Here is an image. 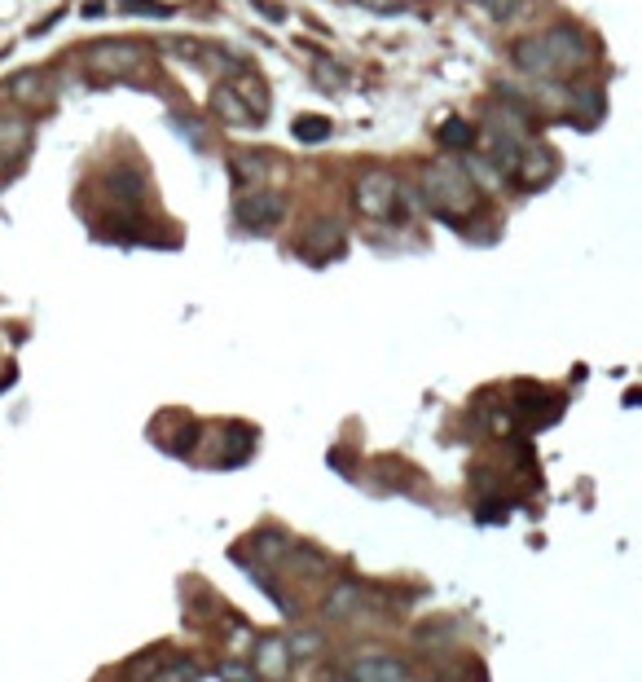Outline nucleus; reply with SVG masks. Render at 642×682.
<instances>
[{"label":"nucleus","mask_w":642,"mask_h":682,"mask_svg":"<svg viewBox=\"0 0 642 682\" xmlns=\"http://www.w3.org/2000/svg\"><path fill=\"white\" fill-rule=\"evenodd\" d=\"M423 198L431 207V216L440 220H458L462 212L480 207V190L471 185V176L458 163H431L423 172Z\"/></svg>","instance_id":"f257e3e1"},{"label":"nucleus","mask_w":642,"mask_h":682,"mask_svg":"<svg viewBox=\"0 0 642 682\" xmlns=\"http://www.w3.org/2000/svg\"><path fill=\"white\" fill-rule=\"evenodd\" d=\"M396 198H401V185L387 168H365L352 185V207L365 216V220H387L396 216Z\"/></svg>","instance_id":"f03ea898"},{"label":"nucleus","mask_w":642,"mask_h":682,"mask_svg":"<svg viewBox=\"0 0 642 682\" xmlns=\"http://www.w3.org/2000/svg\"><path fill=\"white\" fill-rule=\"evenodd\" d=\"M84 62L93 75H115V80H124V75H137L141 66H146V53L128 40H102V44L88 49Z\"/></svg>","instance_id":"7ed1b4c3"},{"label":"nucleus","mask_w":642,"mask_h":682,"mask_svg":"<svg viewBox=\"0 0 642 682\" xmlns=\"http://www.w3.org/2000/svg\"><path fill=\"white\" fill-rule=\"evenodd\" d=\"M234 216H238L242 229H273L286 216V198L278 190H251V194L238 198Z\"/></svg>","instance_id":"20e7f679"},{"label":"nucleus","mask_w":642,"mask_h":682,"mask_svg":"<svg viewBox=\"0 0 642 682\" xmlns=\"http://www.w3.org/2000/svg\"><path fill=\"white\" fill-rule=\"evenodd\" d=\"M541 44H546V53L555 58L559 75H568L572 66L590 62V53H585V40H581L577 27H546V31H541Z\"/></svg>","instance_id":"39448f33"},{"label":"nucleus","mask_w":642,"mask_h":682,"mask_svg":"<svg viewBox=\"0 0 642 682\" xmlns=\"http://www.w3.org/2000/svg\"><path fill=\"white\" fill-rule=\"evenodd\" d=\"M515 66H519L524 75H533V80H555V75H559V66H555V58L546 53L541 36H528V40L515 44Z\"/></svg>","instance_id":"423d86ee"},{"label":"nucleus","mask_w":642,"mask_h":682,"mask_svg":"<svg viewBox=\"0 0 642 682\" xmlns=\"http://www.w3.org/2000/svg\"><path fill=\"white\" fill-rule=\"evenodd\" d=\"M31 146V119L18 110H0V159H22Z\"/></svg>","instance_id":"0eeeda50"},{"label":"nucleus","mask_w":642,"mask_h":682,"mask_svg":"<svg viewBox=\"0 0 642 682\" xmlns=\"http://www.w3.org/2000/svg\"><path fill=\"white\" fill-rule=\"evenodd\" d=\"M304 256H313V260H326V256H339L343 251V229H339V220H313V225L304 229Z\"/></svg>","instance_id":"6e6552de"},{"label":"nucleus","mask_w":642,"mask_h":682,"mask_svg":"<svg viewBox=\"0 0 642 682\" xmlns=\"http://www.w3.org/2000/svg\"><path fill=\"white\" fill-rule=\"evenodd\" d=\"M212 110L220 115V124H229V128H256V115H251L247 102H242L229 84H220L212 93Z\"/></svg>","instance_id":"1a4fd4ad"},{"label":"nucleus","mask_w":642,"mask_h":682,"mask_svg":"<svg viewBox=\"0 0 642 682\" xmlns=\"http://www.w3.org/2000/svg\"><path fill=\"white\" fill-rule=\"evenodd\" d=\"M511 176H515L519 185H528V190H533V185H546L550 176H555V159H550L546 150H524Z\"/></svg>","instance_id":"9d476101"},{"label":"nucleus","mask_w":642,"mask_h":682,"mask_svg":"<svg viewBox=\"0 0 642 682\" xmlns=\"http://www.w3.org/2000/svg\"><path fill=\"white\" fill-rule=\"evenodd\" d=\"M348 682H405V665H396V660H387V656H365L352 665Z\"/></svg>","instance_id":"9b49d317"},{"label":"nucleus","mask_w":642,"mask_h":682,"mask_svg":"<svg viewBox=\"0 0 642 682\" xmlns=\"http://www.w3.org/2000/svg\"><path fill=\"white\" fill-rule=\"evenodd\" d=\"M568 110L581 119V124H594V119H603V110H607L603 88H599V84H581V88H572V93H568Z\"/></svg>","instance_id":"f8f14e48"},{"label":"nucleus","mask_w":642,"mask_h":682,"mask_svg":"<svg viewBox=\"0 0 642 682\" xmlns=\"http://www.w3.org/2000/svg\"><path fill=\"white\" fill-rule=\"evenodd\" d=\"M361 599H365V594H361V586H357V581H339V586L326 594V603H321V612H326L330 621H343V616H352V612L361 608Z\"/></svg>","instance_id":"ddd939ff"},{"label":"nucleus","mask_w":642,"mask_h":682,"mask_svg":"<svg viewBox=\"0 0 642 682\" xmlns=\"http://www.w3.org/2000/svg\"><path fill=\"white\" fill-rule=\"evenodd\" d=\"M286 665H291V652H286V643H278V638H264L256 647V674L260 678H282Z\"/></svg>","instance_id":"4468645a"},{"label":"nucleus","mask_w":642,"mask_h":682,"mask_svg":"<svg viewBox=\"0 0 642 682\" xmlns=\"http://www.w3.org/2000/svg\"><path fill=\"white\" fill-rule=\"evenodd\" d=\"M229 88H234V93L242 97V102H247V110H251V115H256V119H264V115H269V93H264V80H260V75L238 71V84H229Z\"/></svg>","instance_id":"2eb2a0df"},{"label":"nucleus","mask_w":642,"mask_h":682,"mask_svg":"<svg viewBox=\"0 0 642 682\" xmlns=\"http://www.w3.org/2000/svg\"><path fill=\"white\" fill-rule=\"evenodd\" d=\"M106 185L124 198V203H141V194H146V176H141L137 168H115L106 176Z\"/></svg>","instance_id":"dca6fc26"},{"label":"nucleus","mask_w":642,"mask_h":682,"mask_svg":"<svg viewBox=\"0 0 642 682\" xmlns=\"http://www.w3.org/2000/svg\"><path fill=\"white\" fill-rule=\"evenodd\" d=\"M462 172L471 176L475 190H480V185H497V181H502V172H497V163L489 159V154H467V159H462Z\"/></svg>","instance_id":"f3484780"},{"label":"nucleus","mask_w":642,"mask_h":682,"mask_svg":"<svg viewBox=\"0 0 642 682\" xmlns=\"http://www.w3.org/2000/svg\"><path fill=\"white\" fill-rule=\"evenodd\" d=\"M5 88H9V97H18V102H40V97H44V93H40V88H44V75H40V71H18Z\"/></svg>","instance_id":"a211bd4d"},{"label":"nucleus","mask_w":642,"mask_h":682,"mask_svg":"<svg viewBox=\"0 0 642 682\" xmlns=\"http://www.w3.org/2000/svg\"><path fill=\"white\" fill-rule=\"evenodd\" d=\"M313 75H317V84H321V88H335V93H348V88H352V75L343 71L339 62H330V58H326V62H317V66H313Z\"/></svg>","instance_id":"6ab92c4d"},{"label":"nucleus","mask_w":642,"mask_h":682,"mask_svg":"<svg viewBox=\"0 0 642 682\" xmlns=\"http://www.w3.org/2000/svg\"><path fill=\"white\" fill-rule=\"evenodd\" d=\"M295 137L308 141V146H317V141L330 137V124L321 115H300V119H295Z\"/></svg>","instance_id":"aec40b11"},{"label":"nucleus","mask_w":642,"mask_h":682,"mask_svg":"<svg viewBox=\"0 0 642 682\" xmlns=\"http://www.w3.org/2000/svg\"><path fill=\"white\" fill-rule=\"evenodd\" d=\"M475 141V128L471 124H462V119H449L445 128H440V146H458V150H467Z\"/></svg>","instance_id":"412c9836"},{"label":"nucleus","mask_w":642,"mask_h":682,"mask_svg":"<svg viewBox=\"0 0 642 682\" xmlns=\"http://www.w3.org/2000/svg\"><path fill=\"white\" fill-rule=\"evenodd\" d=\"M260 176H264V163L256 159V154H238L234 159V181L247 185V181H260Z\"/></svg>","instance_id":"4be33fe9"},{"label":"nucleus","mask_w":642,"mask_h":682,"mask_svg":"<svg viewBox=\"0 0 642 682\" xmlns=\"http://www.w3.org/2000/svg\"><path fill=\"white\" fill-rule=\"evenodd\" d=\"M154 682H198V665L194 660H172V665L163 669Z\"/></svg>","instance_id":"5701e85b"},{"label":"nucleus","mask_w":642,"mask_h":682,"mask_svg":"<svg viewBox=\"0 0 642 682\" xmlns=\"http://www.w3.org/2000/svg\"><path fill=\"white\" fill-rule=\"evenodd\" d=\"M480 5L489 9L493 18H502V22H506V18H515L519 9H524V0H480Z\"/></svg>","instance_id":"b1692460"},{"label":"nucleus","mask_w":642,"mask_h":682,"mask_svg":"<svg viewBox=\"0 0 642 682\" xmlns=\"http://www.w3.org/2000/svg\"><path fill=\"white\" fill-rule=\"evenodd\" d=\"M256 546H260V555H264V559H278V555H286V550H291V546H286L278 533H264Z\"/></svg>","instance_id":"393cba45"},{"label":"nucleus","mask_w":642,"mask_h":682,"mask_svg":"<svg viewBox=\"0 0 642 682\" xmlns=\"http://www.w3.org/2000/svg\"><path fill=\"white\" fill-rule=\"evenodd\" d=\"M317 647H321V638H317V634H300L295 643H286V652H291V656H313Z\"/></svg>","instance_id":"a878e982"},{"label":"nucleus","mask_w":642,"mask_h":682,"mask_svg":"<svg viewBox=\"0 0 642 682\" xmlns=\"http://www.w3.org/2000/svg\"><path fill=\"white\" fill-rule=\"evenodd\" d=\"M172 128L181 132V137H190V146H194V150H203V132L194 128V119H181V115H176V119H172Z\"/></svg>","instance_id":"bb28decb"},{"label":"nucleus","mask_w":642,"mask_h":682,"mask_svg":"<svg viewBox=\"0 0 642 682\" xmlns=\"http://www.w3.org/2000/svg\"><path fill=\"white\" fill-rule=\"evenodd\" d=\"M361 9H370V14H396L401 9V0H357Z\"/></svg>","instance_id":"cd10ccee"},{"label":"nucleus","mask_w":642,"mask_h":682,"mask_svg":"<svg viewBox=\"0 0 642 682\" xmlns=\"http://www.w3.org/2000/svg\"><path fill=\"white\" fill-rule=\"evenodd\" d=\"M220 678L225 682H247V665H225L220 669Z\"/></svg>","instance_id":"c85d7f7f"},{"label":"nucleus","mask_w":642,"mask_h":682,"mask_svg":"<svg viewBox=\"0 0 642 682\" xmlns=\"http://www.w3.org/2000/svg\"><path fill=\"white\" fill-rule=\"evenodd\" d=\"M251 5H256L260 9V14H269V22H282L286 14H282V9L278 5H269V0H251Z\"/></svg>","instance_id":"c756f323"},{"label":"nucleus","mask_w":642,"mask_h":682,"mask_svg":"<svg viewBox=\"0 0 642 682\" xmlns=\"http://www.w3.org/2000/svg\"><path fill=\"white\" fill-rule=\"evenodd\" d=\"M330 682H343V678H330Z\"/></svg>","instance_id":"7c9ffc66"}]
</instances>
